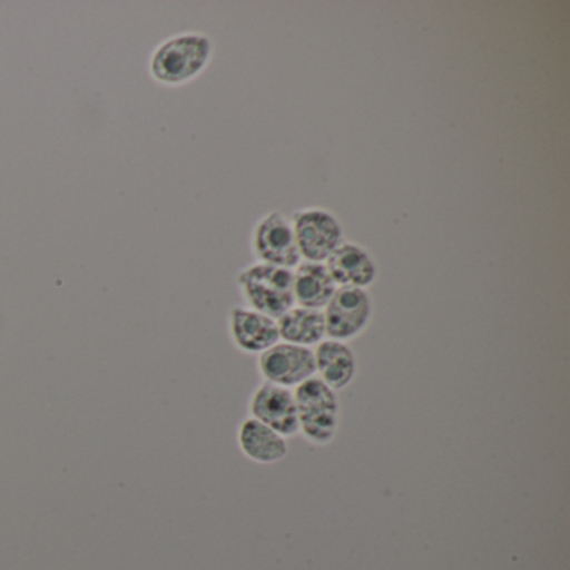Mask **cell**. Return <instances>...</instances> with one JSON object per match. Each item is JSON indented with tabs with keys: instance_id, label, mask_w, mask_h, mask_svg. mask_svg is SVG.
I'll list each match as a JSON object with an SVG mask.
<instances>
[{
	"instance_id": "1",
	"label": "cell",
	"mask_w": 570,
	"mask_h": 570,
	"mask_svg": "<svg viewBox=\"0 0 570 570\" xmlns=\"http://www.w3.org/2000/svg\"><path fill=\"white\" fill-rule=\"evenodd\" d=\"M215 42L205 32L186 31L159 42L149 56L153 81L165 88H179L198 79L212 65Z\"/></svg>"
},
{
	"instance_id": "2",
	"label": "cell",
	"mask_w": 570,
	"mask_h": 570,
	"mask_svg": "<svg viewBox=\"0 0 570 570\" xmlns=\"http://www.w3.org/2000/svg\"><path fill=\"white\" fill-rule=\"evenodd\" d=\"M236 285L248 308L278 320L295 306L293 269L252 263L236 275Z\"/></svg>"
},
{
	"instance_id": "3",
	"label": "cell",
	"mask_w": 570,
	"mask_h": 570,
	"mask_svg": "<svg viewBox=\"0 0 570 570\" xmlns=\"http://www.w3.org/2000/svg\"><path fill=\"white\" fill-rule=\"evenodd\" d=\"M293 395L298 410V433L312 445L332 443L340 423V402L335 390L315 375L296 386Z\"/></svg>"
},
{
	"instance_id": "4",
	"label": "cell",
	"mask_w": 570,
	"mask_h": 570,
	"mask_svg": "<svg viewBox=\"0 0 570 570\" xmlns=\"http://www.w3.org/2000/svg\"><path fill=\"white\" fill-rule=\"evenodd\" d=\"M289 219L302 262L325 263L345 242L338 216L322 206L296 209Z\"/></svg>"
},
{
	"instance_id": "5",
	"label": "cell",
	"mask_w": 570,
	"mask_h": 570,
	"mask_svg": "<svg viewBox=\"0 0 570 570\" xmlns=\"http://www.w3.org/2000/svg\"><path fill=\"white\" fill-rule=\"evenodd\" d=\"M252 252L259 263L295 269L302 256L289 216L279 209L263 215L252 229Z\"/></svg>"
},
{
	"instance_id": "6",
	"label": "cell",
	"mask_w": 570,
	"mask_h": 570,
	"mask_svg": "<svg viewBox=\"0 0 570 570\" xmlns=\"http://www.w3.org/2000/svg\"><path fill=\"white\" fill-rule=\"evenodd\" d=\"M326 338L348 343L358 338L373 316L372 296L362 288H336L328 305L323 308Z\"/></svg>"
},
{
	"instance_id": "7",
	"label": "cell",
	"mask_w": 570,
	"mask_h": 570,
	"mask_svg": "<svg viewBox=\"0 0 570 570\" xmlns=\"http://www.w3.org/2000/svg\"><path fill=\"white\" fill-rule=\"evenodd\" d=\"M258 370L266 383L293 390L316 375L315 352L306 346L278 342L258 355Z\"/></svg>"
},
{
	"instance_id": "8",
	"label": "cell",
	"mask_w": 570,
	"mask_h": 570,
	"mask_svg": "<svg viewBox=\"0 0 570 570\" xmlns=\"http://www.w3.org/2000/svg\"><path fill=\"white\" fill-rule=\"evenodd\" d=\"M252 419L275 430L285 439L298 435V410L293 390L262 383L249 399Z\"/></svg>"
},
{
	"instance_id": "9",
	"label": "cell",
	"mask_w": 570,
	"mask_h": 570,
	"mask_svg": "<svg viewBox=\"0 0 570 570\" xmlns=\"http://www.w3.org/2000/svg\"><path fill=\"white\" fill-rule=\"evenodd\" d=\"M228 333L233 345L246 355H262L279 342L276 320L248 306L229 309Z\"/></svg>"
},
{
	"instance_id": "10",
	"label": "cell",
	"mask_w": 570,
	"mask_h": 570,
	"mask_svg": "<svg viewBox=\"0 0 570 570\" xmlns=\"http://www.w3.org/2000/svg\"><path fill=\"white\" fill-rule=\"evenodd\" d=\"M325 265L338 288L366 289L379 276L375 258L358 243L343 242Z\"/></svg>"
},
{
	"instance_id": "11",
	"label": "cell",
	"mask_w": 570,
	"mask_h": 570,
	"mask_svg": "<svg viewBox=\"0 0 570 570\" xmlns=\"http://www.w3.org/2000/svg\"><path fill=\"white\" fill-rule=\"evenodd\" d=\"M313 352H315L316 376L330 389L338 392L355 380L358 362L348 343L325 338Z\"/></svg>"
},
{
	"instance_id": "12",
	"label": "cell",
	"mask_w": 570,
	"mask_h": 570,
	"mask_svg": "<svg viewBox=\"0 0 570 570\" xmlns=\"http://www.w3.org/2000/svg\"><path fill=\"white\" fill-rule=\"evenodd\" d=\"M336 288L338 286L330 276L325 263L302 262L293 269V296L296 306L323 309L335 295Z\"/></svg>"
},
{
	"instance_id": "13",
	"label": "cell",
	"mask_w": 570,
	"mask_h": 570,
	"mask_svg": "<svg viewBox=\"0 0 570 570\" xmlns=\"http://www.w3.org/2000/svg\"><path fill=\"white\" fill-rule=\"evenodd\" d=\"M238 446L246 459L262 465L282 462L288 455L285 436L255 419H246L239 425Z\"/></svg>"
},
{
	"instance_id": "14",
	"label": "cell",
	"mask_w": 570,
	"mask_h": 570,
	"mask_svg": "<svg viewBox=\"0 0 570 570\" xmlns=\"http://www.w3.org/2000/svg\"><path fill=\"white\" fill-rule=\"evenodd\" d=\"M276 323H278L279 342L313 348L326 338L323 309L295 305L285 315L279 316Z\"/></svg>"
}]
</instances>
